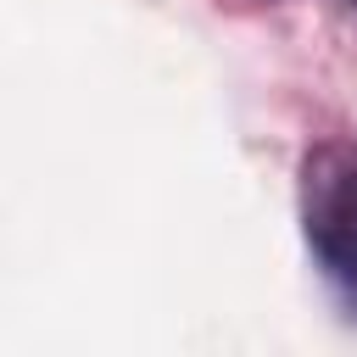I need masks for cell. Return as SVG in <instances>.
<instances>
[{"mask_svg": "<svg viewBox=\"0 0 357 357\" xmlns=\"http://www.w3.org/2000/svg\"><path fill=\"white\" fill-rule=\"evenodd\" d=\"M301 240L318 273L357 307V139H318L296 178Z\"/></svg>", "mask_w": 357, "mask_h": 357, "instance_id": "obj_1", "label": "cell"}, {"mask_svg": "<svg viewBox=\"0 0 357 357\" xmlns=\"http://www.w3.org/2000/svg\"><path fill=\"white\" fill-rule=\"evenodd\" d=\"M351 6H357V0H351Z\"/></svg>", "mask_w": 357, "mask_h": 357, "instance_id": "obj_2", "label": "cell"}]
</instances>
